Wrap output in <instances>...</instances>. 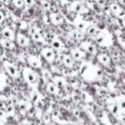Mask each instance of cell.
I'll use <instances>...</instances> for the list:
<instances>
[{
    "instance_id": "cell-4",
    "label": "cell",
    "mask_w": 125,
    "mask_h": 125,
    "mask_svg": "<svg viewBox=\"0 0 125 125\" xmlns=\"http://www.w3.org/2000/svg\"><path fill=\"white\" fill-rule=\"evenodd\" d=\"M27 64H28V67H30L32 69H38V68L42 67V61L39 57L30 55L27 58Z\"/></svg>"
},
{
    "instance_id": "cell-11",
    "label": "cell",
    "mask_w": 125,
    "mask_h": 125,
    "mask_svg": "<svg viewBox=\"0 0 125 125\" xmlns=\"http://www.w3.org/2000/svg\"><path fill=\"white\" fill-rule=\"evenodd\" d=\"M70 57L73 59V60H76V61H80L84 58V54L83 52L78 49V48H72L70 49Z\"/></svg>"
},
{
    "instance_id": "cell-27",
    "label": "cell",
    "mask_w": 125,
    "mask_h": 125,
    "mask_svg": "<svg viewBox=\"0 0 125 125\" xmlns=\"http://www.w3.org/2000/svg\"><path fill=\"white\" fill-rule=\"evenodd\" d=\"M23 3H24V7L27 8V9H30V8L35 4V2H34L33 0H24Z\"/></svg>"
},
{
    "instance_id": "cell-7",
    "label": "cell",
    "mask_w": 125,
    "mask_h": 125,
    "mask_svg": "<svg viewBox=\"0 0 125 125\" xmlns=\"http://www.w3.org/2000/svg\"><path fill=\"white\" fill-rule=\"evenodd\" d=\"M49 20H50V22L55 25H60V24H62L63 22V17L58 12L51 13L49 16Z\"/></svg>"
},
{
    "instance_id": "cell-16",
    "label": "cell",
    "mask_w": 125,
    "mask_h": 125,
    "mask_svg": "<svg viewBox=\"0 0 125 125\" xmlns=\"http://www.w3.org/2000/svg\"><path fill=\"white\" fill-rule=\"evenodd\" d=\"M7 86V76L5 73H0V92H2Z\"/></svg>"
},
{
    "instance_id": "cell-9",
    "label": "cell",
    "mask_w": 125,
    "mask_h": 125,
    "mask_svg": "<svg viewBox=\"0 0 125 125\" xmlns=\"http://www.w3.org/2000/svg\"><path fill=\"white\" fill-rule=\"evenodd\" d=\"M51 81H52L60 90H61V89H63V88L65 87V85L67 84L66 79H65L63 76H55L54 78H52Z\"/></svg>"
},
{
    "instance_id": "cell-25",
    "label": "cell",
    "mask_w": 125,
    "mask_h": 125,
    "mask_svg": "<svg viewBox=\"0 0 125 125\" xmlns=\"http://www.w3.org/2000/svg\"><path fill=\"white\" fill-rule=\"evenodd\" d=\"M13 4L18 9H22L24 7V3L22 0H15V1H13Z\"/></svg>"
},
{
    "instance_id": "cell-33",
    "label": "cell",
    "mask_w": 125,
    "mask_h": 125,
    "mask_svg": "<svg viewBox=\"0 0 125 125\" xmlns=\"http://www.w3.org/2000/svg\"><path fill=\"white\" fill-rule=\"evenodd\" d=\"M61 125H74V124H70L69 123V124H61Z\"/></svg>"
},
{
    "instance_id": "cell-8",
    "label": "cell",
    "mask_w": 125,
    "mask_h": 125,
    "mask_svg": "<svg viewBox=\"0 0 125 125\" xmlns=\"http://www.w3.org/2000/svg\"><path fill=\"white\" fill-rule=\"evenodd\" d=\"M50 45H51V48L57 52H62L65 49L63 42L62 40H60L59 38H53Z\"/></svg>"
},
{
    "instance_id": "cell-3",
    "label": "cell",
    "mask_w": 125,
    "mask_h": 125,
    "mask_svg": "<svg viewBox=\"0 0 125 125\" xmlns=\"http://www.w3.org/2000/svg\"><path fill=\"white\" fill-rule=\"evenodd\" d=\"M40 55L50 63H52L56 61V54L52 48H49V47L42 48L40 50Z\"/></svg>"
},
{
    "instance_id": "cell-26",
    "label": "cell",
    "mask_w": 125,
    "mask_h": 125,
    "mask_svg": "<svg viewBox=\"0 0 125 125\" xmlns=\"http://www.w3.org/2000/svg\"><path fill=\"white\" fill-rule=\"evenodd\" d=\"M19 28L21 30H26L28 28L27 22L25 21H20V22H19Z\"/></svg>"
},
{
    "instance_id": "cell-13",
    "label": "cell",
    "mask_w": 125,
    "mask_h": 125,
    "mask_svg": "<svg viewBox=\"0 0 125 125\" xmlns=\"http://www.w3.org/2000/svg\"><path fill=\"white\" fill-rule=\"evenodd\" d=\"M62 62L64 66L66 67H71L73 65V59L69 56V55H66V54H62Z\"/></svg>"
},
{
    "instance_id": "cell-5",
    "label": "cell",
    "mask_w": 125,
    "mask_h": 125,
    "mask_svg": "<svg viewBox=\"0 0 125 125\" xmlns=\"http://www.w3.org/2000/svg\"><path fill=\"white\" fill-rule=\"evenodd\" d=\"M16 41L21 47H26L29 45V38L21 31L16 33Z\"/></svg>"
},
{
    "instance_id": "cell-31",
    "label": "cell",
    "mask_w": 125,
    "mask_h": 125,
    "mask_svg": "<svg viewBox=\"0 0 125 125\" xmlns=\"http://www.w3.org/2000/svg\"><path fill=\"white\" fill-rule=\"evenodd\" d=\"M4 21H5V15L2 11H0V22H2Z\"/></svg>"
},
{
    "instance_id": "cell-32",
    "label": "cell",
    "mask_w": 125,
    "mask_h": 125,
    "mask_svg": "<svg viewBox=\"0 0 125 125\" xmlns=\"http://www.w3.org/2000/svg\"><path fill=\"white\" fill-rule=\"evenodd\" d=\"M4 117H5V111L0 109V118L1 119H4Z\"/></svg>"
},
{
    "instance_id": "cell-12",
    "label": "cell",
    "mask_w": 125,
    "mask_h": 125,
    "mask_svg": "<svg viewBox=\"0 0 125 125\" xmlns=\"http://www.w3.org/2000/svg\"><path fill=\"white\" fill-rule=\"evenodd\" d=\"M81 47H82L87 53H89V54H91V55H95L96 52H97L96 47H95L93 44H91L90 42H83V43L81 44Z\"/></svg>"
},
{
    "instance_id": "cell-10",
    "label": "cell",
    "mask_w": 125,
    "mask_h": 125,
    "mask_svg": "<svg viewBox=\"0 0 125 125\" xmlns=\"http://www.w3.org/2000/svg\"><path fill=\"white\" fill-rule=\"evenodd\" d=\"M46 91H47L48 94L55 95V96L59 95V93H60V89L52 81H49V82L46 83Z\"/></svg>"
},
{
    "instance_id": "cell-2",
    "label": "cell",
    "mask_w": 125,
    "mask_h": 125,
    "mask_svg": "<svg viewBox=\"0 0 125 125\" xmlns=\"http://www.w3.org/2000/svg\"><path fill=\"white\" fill-rule=\"evenodd\" d=\"M3 66H4V69L5 71L7 72V74L13 78H19L20 77V70L19 68L13 64L12 62H8V61H5L3 62Z\"/></svg>"
},
{
    "instance_id": "cell-19",
    "label": "cell",
    "mask_w": 125,
    "mask_h": 125,
    "mask_svg": "<svg viewBox=\"0 0 125 125\" xmlns=\"http://www.w3.org/2000/svg\"><path fill=\"white\" fill-rule=\"evenodd\" d=\"M31 38H32V40H34V41H42V40L44 39L43 36H42V34H41L40 29H39L38 31H36L35 33H33V34L31 35Z\"/></svg>"
},
{
    "instance_id": "cell-21",
    "label": "cell",
    "mask_w": 125,
    "mask_h": 125,
    "mask_svg": "<svg viewBox=\"0 0 125 125\" xmlns=\"http://www.w3.org/2000/svg\"><path fill=\"white\" fill-rule=\"evenodd\" d=\"M86 32H87V34H88V35L94 36V35H96V34H97L98 30H97L96 26H93V25H91V26H88V27H87V29H86Z\"/></svg>"
},
{
    "instance_id": "cell-14",
    "label": "cell",
    "mask_w": 125,
    "mask_h": 125,
    "mask_svg": "<svg viewBox=\"0 0 125 125\" xmlns=\"http://www.w3.org/2000/svg\"><path fill=\"white\" fill-rule=\"evenodd\" d=\"M0 45L4 48V49H14L16 47L14 41H11V40H8V39H5V38H0Z\"/></svg>"
},
{
    "instance_id": "cell-28",
    "label": "cell",
    "mask_w": 125,
    "mask_h": 125,
    "mask_svg": "<svg viewBox=\"0 0 125 125\" xmlns=\"http://www.w3.org/2000/svg\"><path fill=\"white\" fill-rule=\"evenodd\" d=\"M39 93L38 92H33L32 95L30 96V100L31 102H38L39 101Z\"/></svg>"
},
{
    "instance_id": "cell-30",
    "label": "cell",
    "mask_w": 125,
    "mask_h": 125,
    "mask_svg": "<svg viewBox=\"0 0 125 125\" xmlns=\"http://www.w3.org/2000/svg\"><path fill=\"white\" fill-rule=\"evenodd\" d=\"M6 106H7V103H6L5 101L0 100V109H1V110H5Z\"/></svg>"
},
{
    "instance_id": "cell-23",
    "label": "cell",
    "mask_w": 125,
    "mask_h": 125,
    "mask_svg": "<svg viewBox=\"0 0 125 125\" xmlns=\"http://www.w3.org/2000/svg\"><path fill=\"white\" fill-rule=\"evenodd\" d=\"M40 5L44 10H50L52 8V4L50 1H40Z\"/></svg>"
},
{
    "instance_id": "cell-20",
    "label": "cell",
    "mask_w": 125,
    "mask_h": 125,
    "mask_svg": "<svg viewBox=\"0 0 125 125\" xmlns=\"http://www.w3.org/2000/svg\"><path fill=\"white\" fill-rule=\"evenodd\" d=\"M5 113L6 114H8V115H13L14 113H15V106H14V104H8L7 106H6V108H5Z\"/></svg>"
},
{
    "instance_id": "cell-6",
    "label": "cell",
    "mask_w": 125,
    "mask_h": 125,
    "mask_svg": "<svg viewBox=\"0 0 125 125\" xmlns=\"http://www.w3.org/2000/svg\"><path fill=\"white\" fill-rule=\"evenodd\" d=\"M1 35H2V38L8 39V40H11V41H15L16 40V32H15L14 29H12L9 26H6V27H4L2 29Z\"/></svg>"
},
{
    "instance_id": "cell-34",
    "label": "cell",
    "mask_w": 125,
    "mask_h": 125,
    "mask_svg": "<svg viewBox=\"0 0 125 125\" xmlns=\"http://www.w3.org/2000/svg\"><path fill=\"white\" fill-rule=\"evenodd\" d=\"M2 29H3V28H2L1 26H0V34H1V32H2Z\"/></svg>"
},
{
    "instance_id": "cell-17",
    "label": "cell",
    "mask_w": 125,
    "mask_h": 125,
    "mask_svg": "<svg viewBox=\"0 0 125 125\" xmlns=\"http://www.w3.org/2000/svg\"><path fill=\"white\" fill-rule=\"evenodd\" d=\"M75 29H77V30H79V31H83V30H86L87 29V23L84 21H75Z\"/></svg>"
},
{
    "instance_id": "cell-1",
    "label": "cell",
    "mask_w": 125,
    "mask_h": 125,
    "mask_svg": "<svg viewBox=\"0 0 125 125\" xmlns=\"http://www.w3.org/2000/svg\"><path fill=\"white\" fill-rule=\"evenodd\" d=\"M22 77L25 82H27L30 85H34L38 82V74L35 70L28 66H24L22 68Z\"/></svg>"
},
{
    "instance_id": "cell-24",
    "label": "cell",
    "mask_w": 125,
    "mask_h": 125,
    "mask_svg": "<svg viewBox=\"0 0 125 125\" xmlns=\"http://www.w3.org/2000/svg\"><path fill=\"white\" fill-rule=\"evenodd\" d=\"M42 75H43V78L50 79V81L52 80V73L49 69H43L42 70Z\"/></svg>"
},
{
    "instance_id": "cell-29",
    "label": "cell",
    "mask_w": 125,
    "mask_h": 125,
    "mask_svg": "<svg viewBox=\"0 0 125 125\" xmlns=\"http://www.w3.org/2000/svg\"><path fill=\"white\" fill-rule=\"evenodd\" d=\"M43 120H44V123L45 124H50V122H51L50 115L49 114H44L43 115Z\"/></svg>"
},
{
    "instance_id": "cell-15",
    "label": "cell",
    "mask_w": 125,
    "mask_h": 125,
    "mask_svg": "<svg viewBox=\"0 0 125 125\" xmlns=\"http://www.w3.org/2000/svg\"><path fill=\"white\" fill-rule=\"evenodd\" d=\"M69 36L74 40H81L83 38V33L77 29H72L69 31Z\"/></svg>"
},
{
    "instance_id": "cell-18",
    "label": "cell",
    "mask_w": 125,
    "mask_h": 125,
    "mask_svg": "<svg viewBox=\"0 0 125 125\" xmlns=\"http://www.w3.org/2000/svg\"><path fill=\"white\" fill-rule=\"evenodd\" d=\"M98 60H99V62H102L103 64H107V63L109 62V59H108V57H107L105 54H100V55L98 56Z\"/></svg>"
},
{
    "instance_id": "cell-22",
    "label": "cell",
    "mask_w": 125,
    "mask_h": 125,
    "mask_svg": "<svg viewBox=\"0 0 125 125\" xmlns=\"http://www.w3.org/2000/svg\"><path fill=\"white\" fill-rule=\"evenodd\" d=\"M18 106H19V108L21 109V110H26V109H28V103L27 102H25V101H21V102H19V104H18Z\"/></svg>"
}]
</instances>
